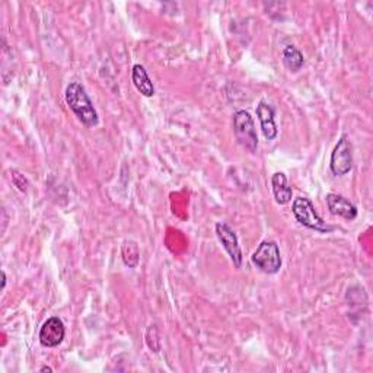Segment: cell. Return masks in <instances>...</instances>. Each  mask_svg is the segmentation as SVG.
<instances>
[{
  "instance_id": "6da1fadb",
  "label": "cell",
  "mask_w": 373,
  "mask_h": 373,
  "mask_svg": "<svg viewBox=\"0 0 373 373\" xmlns=\"http://www.w3.org/2000/svg\"><path fill=\"white\" fill-rule=\"evenodd\" d=\"M66 102L71 107L78 120L87 127H95L100 122L98 113L88 96L85 88L78 82H72L66 88Z\"/></svg>"
},
{
  "instance_id": "7a4b0ae2",
  "label": "cell",
  "mask_w": 373,
  "mask_h": 373,
  "mask_svg": "<svg viewBox=\"0 0 373 373\" xmlns=\"http://www.w3.org/2000/svg\"><path fill=\"white\" fill-rule=\"evenodd\" d=\"M292 212L298 222L308 229L320 233H329L334 228L327 225L322 217L316 213L312 201L307 197H298L292 204Z\"/></svg>"
},
{
  "instance_id": "3957f363",
  "label": "cell",
  "mask_w": 373,
  "mask_h": 373,
  "mask_svg": "<svg viewBox=\"0 0 373 373\" xmlns=\"http://www.w3.org/2000/svg\"><path fill=\"white\" fill-rule=\"evenodd\" d=\"M233 131L235 136H237L238 143L246 150H250L251 154H255L258 147V136L254 120L245 109H239V111L233 114Z\"/></svg>"
},
{
  "instance_id": "4fadbf2b",
  "label": "cell",
  "mask_w": 373,
  "mask_h": 373,
  "mask_svg": "<svg viewBox=\"0 0 373 373\" xmlns=\"http://www.w3.org/2000/svg\"><path fill=\"white\" fill-rule=\"evenodd\" d=\"M12 179H13V184H15L21 191H26V187H28V181H26V178L24 175H21L17 171H12Z\"/></svg>"
},
{
  "instance_id": "7c38bea8",
  "label": "cell",
  "mask_w": 373,
  "mask_h": 373,
  "mask_svg": "<svg viewBox=\"0 0 373 373\" xmlns=\"http://www.w3.org/2000/svg\"><path fill=\"white\" fill-rule=\"evenodd\" d=\"M283 63L290 72H298L305 63V59L295 46H286L283 50Z\"/></svg>"
},
{
  "instance_id": "5bb4252c",
  "label": "cell",
  "mask_w": 373,
  "mask_h": 373,
  "mask_svg": "<svg viewBox=\"0 0 373 373\" xmlns=\"http://www.w3.org/2000/svg\"><path fill=\"white\" fill-rule=\"evenodd\" d=\"M41 372H53V369L48 366H44V367H41Z\"/></svg>"
},
{
  "instance_id": "52a82bcc",
  "label": "cell",
  "mask_w": 373,
  "mask_h": 373,
  "mask_svg": "<svg viewBox=\"0 0 373 373\" xmlns=\"http://www.w3.org/2000/svg\"><path fill=\"white\" fill-rule=\"evenodd\" d=\"M64 336L66 329L60 318L51 316L39 329V343L48 349L57 347V345L62 344V341L64 340Z\"/></svg>"
},
{
  "instance_id": "277c9868",
  "label": "cell",
  "mask_w": 373,
  "mask_h": 373,
  "mask_svg": "<svg viewBox=\"0 0 373 373\" xmlns=\"http://www.w3.org/2000/svg\"><path fill=\"white\" fill-rule=\"evenodd\" d=\"M251 260L253 264L266 274H275L282 269L280 250L274 241H262Z\"/></svg>"
},
{
  "instance_id": "5b68a950",
  "label": "cell",
  "mask_w": 373,
  "mask_h": 373,
  "mask_svg": "<svg viewBox=\"0 0 373 373\" xmlns=\"http://www.w3.org/2000/svg\"><path fill=\"white\" fill-rule=\"evenodd\" d=\"M329 168L334 175L343 176L349 174L353 168V146L349 140L347 134H343L340 137L338 143L336 145L333 154H331Z\"/></svg>"
},
{
  "instance_id": "9c48e42d",
  "label": "cell",
  "mask_w": 373,
  "mask_h": 373,
  "mask_svg": "<svg viewBox=\"0 0 373 373\" xmlns=\"http://www.w3.org/2000/svg\"><path fill=\"white\" fill-rule=\"evenodd\" d=\"M327 206L328 210L336 216H341L347 220H354L357 217V207L343 196L331 192L327 196Z\"/></svg>"
},
{
  "instance_id": "8fae6325",
  "label": "cell",
  "mask_w": 373,
  "mask_h": 373,
  "mask_svg": "<svg viewBox=\"0 0 373 373\" xmlns=\"http://www.w3.org/2000/svg\"><path fill=\"white\" fill-rule=\"evenodd\" d=\"M131 79L136 89L139 91L143 96H154L155 95V88L154 84L146 72V69L142 64H134L131 71Z\"/></svg>"
},
{
  "instance_id": "ba28073f",
  "label": "cell",
  "mask_w": 373,
  "mask_h": 373,
  "mask_svg": "<svg viewBox=\"0 0 373 373\" xmlns=\"http://www.w3.org/2000/svg\"><path fill=\"white\" fill-rule=\"evenodd\" d=\"M257 117L260 120L261 124V130L262 134L267 140H274L275 137H278V126H275L274 121V109L273 107L267 102V101H260V104L257 105Z\"/></svg>"
},
{
  "instance_id": "30bf717a",
  "label": "cell",
  "mask_w": 373,
  "mask_h": 373,
  "mask_svg": "<svg viewBox=\"0 0 373 373\" xmlns=\"http://www.w3.org/2000/svg\"><path fill=\"white\" fill-rule=\"evenodd\" d=\"M271 187L274 192V199L279 204H287L290 200H292L293 191H292V187H289L287 178L283 172H275L271 176Z\"/></svg>"
},
{
  "instance_id": "8992f818",
  "label": "cell",
  "mask_w": 373,
  "mask_h": 373,
  "mask_svg": "<svg viewBox=\"0 0 373 373\" xmlns=\"http://www.w3.org/2000/svg\"><path fill=\"white\" fill-rule=\"evenodd\" d=\"M216 235H217L220 244L224 245L226 253L229 254V257H230V260L233 262V266L237 269H241L244 257H242V251H241L237 233H235V230L228 224L219 222L216 225Z\"/></svg>"
}]
</instances>
